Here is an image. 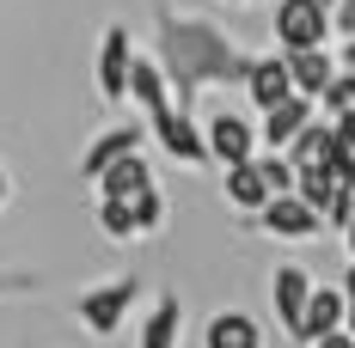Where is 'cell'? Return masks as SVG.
<instances>
[{"instance_id": "obj_1", "label": "cell", "mask_w": 355, "mask_h": 348, "mask_svg": "<svg viewBox=\"0 0 355 348\" xmlns=\"http://www.w3.org/2000/svg\"><path fill=\"white\" fill-rule=\"evenodd\" d=\"M159 68L172 80V104L190 110L209 86H239L251 68V49L209 12L159 6Z\"/></svg>"}, {"instance_id": "obj_2", "label": "cell", "mask_w": 355, "mask_h": 348, "mask_svg": "<svg viewBox=\"0 0 355 348\" xmlns=\"http://www.w3.org/2000/svg\"><path fill=\"white\" fill-rule=\"evenodd\" d=\"M141 306V275H116V281H98V287H86L80 300H73V312L80 324L92 330V336H116L129 312Z\"/></svg>"}, {"instance_id": "obj_3", "label": "cell", "mask_w": 355, "mask_h": 348, "mask_svg": "<svg viewBox=\"0 0 355 348\" xmlns=\"http://www.w3.org/2000/svg\"><path fill=\"white\" fill-rule=\"evenodd\" d=\"M270 37H276V49H319L331 43V6L324 0H276L270 6Z\"/></svg>"}, {"instance_id": "obj_4", "label": "cell", "mask_w": 355, "mask_h": 348, "mask_svg": "<svg viewBox=\"0 0 355 348\" xmlns=\"http://www.w3.org/2000/svg\"><path fill=\"white\" fill-rule=\"evenodd\" d=\"M257 232H270V239H282V244H306V239H319L324 232V214L300 196V190H282V196H270L257 214H245Z\"/></svg>"}, {"instance_id": "obj_5", "label": "cell", "mask_w": 355, "mask_h": 348, "mask_svg": "<svg viewBox=\"0 0 355 348\" xmlns=\"http://www.w3.org/2000/svg\"><path fill=\"white\" fill-rule=\"evenodd\" d=\"M147 135L159 140V153L166 159H178V165H209V147H202V122L190 116V110H178V104H166V110H153L147 116Z\"/></svg>"}, {"instance_id": "obj_6", "label": "cell", "mask_w": 355, "mask_h": 348, "mask_svg": "<svg viewBox=\"0 0 355 348\" xmlns=\"http://www.w3.org/2000/svg\"><path fill=\"white\" fill-rule=\"evenodd\" d=\"M202 122V147H209V165H239L257 153V122L239 116V110H209L196 116Z\"/></svg>"}, {"instance_id": "obj_7", "label": "cell", "mask_w": 355, "mask_h": 348, "mask_svg": "<svg viewBox=\"0 0 355 348\" xmlns=\"http://www.w3.org/2000/svg\"><path fill=\"white\" fill-rule=\"evenodd\" d=\"M129 55H135V43H129V25H110L98 37V98L105 104H123L129 98Z\"/></svg>"}, {"instance_id": "obj_8", "label": "cell", "mask_w": 355, "mask_h": 348, "mask_svg": "<svg viewBox=\"0 0 355 348\" xmlns=\"http://www.w3.org/2000/svg\"><path fill=\"white\" fill-rule=\"evenodd\" d=\"M257 116H263V122H257V147H276V153H282L288 140L319 116V104H313V98H300V92H288V98H276V104L257 110Z\"/></svg>"}, {"instance_id": "obj_9", "label": "cell", "mask_w": 355, "mask_h": 348, "mask_svg": "<svg viewBox=\"0 0 355 348\" xmlns=\"http://www.w3.org/2000/svg\"><path fill=\"white\" fill-rule=\"evenodd\" d=\"M343 312H349L343 287H337V281H313V293H306V312H300V324H294V342L306 348L313 336H324V330H343Z\"/></svg>"}, {"instance_id": "obj_10", "label": "cell", "mask_w": 355, "mask_h": 348, "mask_svg": "<svg viewBox=\"0 0 355 348\" xmlns=\"http://www.w3.org/2000/svg\"><path fill=\"white\" fill-rule=\"evenodd\" d=\"M288 62V80H294V92L300 98H313L319 104V92L337 80V55H331V43H319V49H282Z\"/></svg>"}, {"instance_id": "obj_11", "label": "cell", "mask_w": 355, "mask_h": 348, "mask_svg": "<svg viewBox=\"0 0 355 348\" xmlns=\"http://www.w3.org/2000/svg\"><path fill=\"white\" fill-rule=\"evenodd\" d=\"M178 342H184V300H178V287H159V300L141 318L135 348H178Z\"/></svg>"}, {"instance_id": "obj_12", "label": "cell", "mask_w": 355, "mask_h": 348, "mask_svg": "<svg viewBox=\"0 0 355 348\" xmlns=\"http://www.w3.org/2000/svg\"><path fill=\"white\" fill-rule=\"evenodd\" d=\"M245 98L251 110H270L276 98H288L294 92V80H288V62H282V49H270V55H251V68H245Z\"/></svg>"}, {"instance_id": "obj_13", "label": "cell", "mask_w": 355, "mask_h": 348, "mask_svg": "<svg viewBox=\"0 0 355 348\" xmlns=\"http://www.w3.org/2000/svg\"><path fill=\"white\" fill-rule=\"evenodd\" d=\"M306 293H313V275H306L300 263H276V275H270V306H276V324H282L288 336H294V324L306 312Z\"/></svg>"}, {"instance_id": "obj_14", "label": "cell", "mask_w": 355, "mask_h": 348, "mask_svg": "<svg viewBox=\"0 0 355 348\" xmlns=\"http://www.w3.org/2000/svg\"><path fill=\"white\" fill-rule=\"evenodd\" d=\"M141 135H147L141 122H116V129H105V135H98L86 153H80V177L92 183V177L105 172V165H116L123 153H141Z\"/></svg>"}, {"instance_id": "obj_15", "label": "cell", "mask_w": 355, "mask_h": 348, "mask_svg": "<svg viewBox=\"0 0 355 348\" xmlns=\"http://www.w3.org/2000/svg\"><path fill=\"white\" fill-rule=\"evenodd\" d=\"M202 348H263V324L239 306H220V312L202 324Z\"/></svg>"}, {"instance_id": "obj_16", "label": "cell", "mask_w": 355, "mask_h": 348, "mask_svg": "<svg viewBox=\"0 0 355 348\" xmlns=\"http://www.w3.org/2000/svg\"><path fill=\"white\" fill-rule=\"evenodd\" d=\"M129 98L141 104V116L172 104V80L159 68V55H129Z\"/></svg>"}, {"instance_id": "obj_17", "label": "cell", "mask_w": 355, "mask_h": 348, "mask_svg": "<svg viewBox=\"0 0 355 348\" xmlns=\"http://www.w3.org/2000/svg\"><path fill=\"white\" fill-rule=\"evenodd\" d=\"M227 172V183H220V196L233 202L239 214H257L263 202H270V183H263V172H257V159H239V165H220Z\"/></svg>"}, {"instance_id": "obj_18", "label": "cell", "mask_w": 355, "mask_h": 348, "mask_svg": "<svg viewBox=\"0 0 355 348\" xmlns=\"http://www.w3.org/2000/svg\"><path fill=\"white\" fill-rule=\"evenodd\" d=\"M92 183H98V196H116V202H129V196H141L147 183H153V165H147L141 153H123V159H116V165H105Z\"/></svg>"}, {"instance_id": "obj_19", "label": "cell", "mask_w": 355, "mask_h": 348, "mask_svg": "<svg viewBox=\"0 0 355 348\" xmlns=\"http://www.w3.org/2000/svg\"><path fill=\"white\" fill-rule=\"evenodd\" d=\"M129 214H135V239L166 232V196H159V183H147L141 196H129Z\"/></svg>"}, {"instance_id": "obj_20", "label": "cell", "mask_w": 355, "mask_h": 348, "mask_svg": "<svg viewBox=\"0 0 355 348\" xmlns=\"http://www.w3.org/2000/svg\"><path fill=\"white\" fill-rule=\"evenodd\" d=\"M324 140H331V122H324V116H313V122H306V129H300V135L282 147V153H288V165H313V159L324 153Z\"/></svg>"}, {"instance_id": "obj_21", "label": "cell", "mask_w": 355, "mask_h": 348, "mask_svg": "<svg viewBox=\"0 0 355 348\" xmlns=\"http://www.w3.org/2000/svg\"><path fill=\"white\" fill-rule=\"evenodd\" d=\"M98 232L116 244H135V214L129 202H116V196H98Z\"/></svg>"}, {"instance_id": "obj_22", "label": "cell", "mask_w": 355, "mask_h": 348, "mask_svg": "<svg viewBox=\"0 0 355 348\" xmlns=\"http://www.w3.org/2000/svg\"><path fill=\"white\" fill-rule=\"evenodd\" d=\"M331 122V140L343 147V153H355V110H337V116H324Z\"/></svg>"}, {"instance_id": "obj_23", "label": "cell", "mask_w": 355, "mask_h": 348, "mask_svg": "<svg viewBox=\"0 0 355 348\" xmlns=\"http://www.w3.org/2000/svg\"><path fill=\"white\" fill-rule=\"evenodd\" d=\"M331 31L355 37V0H331Z\"/></svg>"}, {"instance_id": "obj_24", "label": "cell", "mask_w": 355, "mask_h": 348, "mask_svg": "<svg viewBox=\"0 0 355 348\" xmlns=\"http://www.w3.org/2000/svg\"><path fill=\"white\" fill-rule=\"evenodd\" d=\"M306 348H355V336L349 330H324V336H313Z\"/></svg>"}, {"instance_id": "obj_25", "label": "cell", "mask_w": 355, "mask_h": 348, "mask_svg": "<svg viewBox=\"0 0 355 348\" xmlns=\"http://www.w3.org/2000/svg\"><path fill=\"white\" fill-rule=\"evenodd\" d=\"M37 281L31 275H0V300H6V293H31Z\"/></svg>"}, {"instance_id": "obj_26", "label": "cell", "mask_w": 355, "mask_h": 348, "mask_svg": "<svg viewBox=\"0 0 355 348\" xmlns=\"http://www.w3.org/2000/svg\"><path fill=\"white\" fill-rule=\"evenodd\" d=\"M331 55H337V68H349V73H355V37H343V43L331 49Z\"/></svg>"}, {"instance_id": "obj_27", "label": "cell", "mask_w": 355, "mask_h": 348, "mask_svg": "<svg viewBox=\"0 0 355 348\" xmlns=\"http://www.w3.org/2000/svg\"><path fill=\"white\" fill-rule=\"evenodd\" d=\"M337 287H343V300L355 306V257H349V269H343V281H337Z\"/></svg>"}, {"instance_id": "obj_28", "label": "cell", "mask_w": 355, "mask_h": 348, "mask_svg": "<svg viewBox=\"0 0 355 348\" xmlns=\"http://www.w3.org/2000/svg\"><path fill=\"white\" fill-rule=\"evenodd\" d=\"M337 232H343V244H349V257H355V214L343 220V226H337Z\"/></svg>"}, {"instance_id": "obj_29", "label": "cell", "mask_w": 355, "mask_h": 348, "mask_svg": "<svg viewBox=\"0 0 355 348\" xmlns=\"http://www.w3.org/2000/svg\"><path fill=\"white\" fill-rule=\"evenodd\" d=\"M12 202V177H6V165H0V208Z\"/></svg>"}, {"instance_id": "obj_30", "label": "cell", "mask_w": 355, "mask_h": 348, "mask_svg": "<svg viewBox=\"0 0 355 348\" xmlns=\"http://www.w3.org/2000/svg\"><path fill=\"white\" fill-rule=\"evenodd\" d=\"M227 6H257V0H227Z\"/></svg>"}, {"instance_id": "obj_31", "label": "cell", "mask_w": 355, "mask_h": 348, "mask_svg": "<svg viewBox=\"0 0 355 348\" xmlns=\"http://www.w3.org/2000/svg\"><path fill=\"white\" fill-rule=\"evenodd\" d=\"M324 6H331V0H324Z\"/></svg>"}]
</instances>
